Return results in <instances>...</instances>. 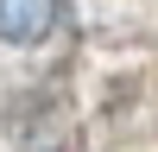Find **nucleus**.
<instances>
[{"label":"nucleus","instance_id":"f257e3e1","mask_svg":"<svg viewBox=\"0 0 158 152\" xmlns=\"http://www.w3.org/2000/svg\"><path fill=\"white\" fill-rule=\"evenodd\" d=\"M57 25V0H0V38L6 44H38Z\"/></svg>","mask_w":158,"mask_h":152}]
</instances>
